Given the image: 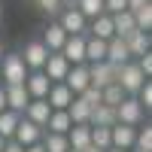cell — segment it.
Returning a JSON list of instances; mask_svg holds the SVG:
<instances>
[{"label": "cell", "instance_id": "32", "mask_svg": "<svg viewBox=\"0 0 152 152\" xmlns=\"http://www.w3.org/2000/svg\"><path fill=\"white\" fill-rule=\"evenodd\" d=\"M134 149L137 152H152V128H137V140H134Z\"/></svg>", "mask_w": 152, "mask_h": 152}, {"label": "cell", "instance_id": "34", "mask_svg": "<svg viewBox=\"0 0 152 152\" xmlns=\"http://www.w3.org/2000/svg\"><path fill=\"white\" fill-rule=\"evenodd\" d=\"M134 97H137V104H140L143 110H149V107H152V82H143V88H140Z\"/></svg>", "mask_w": 152, "mask_h": 152}, {"label": "cell", "instance_id": "4", "mask_svg": "<svg viewBox=\"0 0 152 152\" xmlns=\"http://www.w3.org/2000/svg\"><path fill=\"white\" fill-rule=\"evenodd\" d=\"M143 107L137 104V97H125L116 107V125H125V128H140L143 125Z\"/></svg>", "mask_w": 152, "mask_h": 152}, {"label": "cell", "instance_id": "36", "mask_svg": "<svg viewBox=\"0 0 152 152\" xmlns=\"http://www.w3.org/2000/svg\"><path fill=\"white\" fill-rule=\"evenodd\" d=\"M79 97H82V100H85V104L91 107V110H94V107H100V91H97V88H91V85H88Z\"/></svg>", "mask_w": 152, "mask_h": 152}, {"label": "cell", "instance_id": "42", "mask_svg": "<svg viewBox=\"0 0 152 152\" xmlns=\"http://www.w3.org/2000/svg\"><path fill=\"white\" fill-rule=\"evenodd\" d=\"M3 55H6V49H3V43H0V58H3Z\"/></svg>", "mask_w": 152, "mask_h": 152}, {"label": "cell", "instance_id": "12", "mask_svg": "<svg viewBox=\"0 0 152 152\" xmlns=\"http://www.w3.org/2000/svg\"><path fill=\"white\" fill-rule=\"evenodd\" d=\"M43 46H46V52L49 55H58L61 52V46L67 43V34L58 28V21H49V28L43 31V40H40Z\"/></svg>", "mask_w": 152, "mask_h": 152}, {"label": "cell", "instance_id": "46", "mask_svg": "<svg viewBox=\"0 0 152 152\" xmlns=\"http://www.w3.org/2000/svg\"><path fill=\"white\" fill-rule=\"evenodd\" d=\"M131 152H137V149H131Z\"/></svg>", "mask_w": 152, "mask_h": 152}, {"label": "cell", "instance_id": "33", "mask_svg": "<svg viewBox=\"0 0 152 152\" xmlns=\"http://www.w3.org/2000/svg\"><path fill=\"white\" fill-rule=\"evenodd\" d=\"M34 6L43 9V12H49V15H58V12L64 9V3H61V0H34Z\"/></svg>", "mask_w": 152, "mask_h": 152}, {"label": "cell", "instance_id": "16", "mask_svg": "<svg viewBox=\"0 0 152 152\" xmlns=\"http://www.w3.org/2000/svg\"><path fill=\"white\" fill-rule=\"evenodd\" d=\"M67 146L73 152H85L91 146V128H88V125H73L67 131Z\"/></svg>", "mask_w": 152, "mask_h": 152}, {"label": "cell", "instance_id": "2", "mask_svg": "<svg viewBox=\"0 0 152 152\" xmlns=\"http://www.w3.org/2000/svg\"><path fill=\"white\" fill-rule=\"evenodd\" d=\"M143 82H149V79L140 73V67H137L134 61H128V64H122V67L116 70V85L125 91V97H134V94L143 88Z\"/></svg>", "mask_w": 152, "mask_h": 152}, {"label": "cell", "instance_id": "39", "mask_svg": "<svg viewBox=\"0 0 152 152\" xmlns=\"http://www.w3.org/2000/svg\"><path fill=\"white\" fill-rule=\"evenodd\" d=\"M24 152H46V149H43V143H34V146H28V149H24Z\"/></svg>", "mask_w": 152, "mask_h": 152}, {"label": "cell", "instance_id": "11", "mask_svg": "<svg viewBox=\"0 0 152 152\" xmlns=\"http://www.w3.org/2000/svg\"><path fill=\"white\" fill-rule=\"evenodd\" d=\"M137 140V128H125V125H113L110 128V143L113 149H122V152H131Z\"/></svg>", "mask_w": 152, "mask_h": 152}, {"label": "cell", "instance_id": "26", "mask_svg": "<svg viewBox=\"0 0 152 152\" xmlns=\"http://www.w3.org/2000/svg\"><path fill=\"white\" fill-rule=\"evenodd\" d=\"M73 6L82 12L85 21H94L97 15H104V0H76Z\"/></svg>", "mask_w": 152, "mask_h": 152}, {"label": "cell", "instance_id": "15", "mask_svg": "<svg viewBox=\"0 0 152 152\" xmlns=\"http://www.w3.org/2000/svg\"><path fill=\"white\" fill-rule=\"evenodd\" d=\"M21 116L28 119V122H34L37 128H43V131H46V122H49V116H52V110H49L46 100H31V104L24 107Z\"/></svg>", "mask_w": 152, "mask_h": 152}, {"label": "cell", "instance_id": "1", "mask_svg": "<svg viewBox=\"0 0 152 152\" xmlns=\"http://www.w3.org/2000/svg\"><path fill=\"white\" fill-rule=\"evenodd\" d=\"M28 79V67H24V61L18 52H6L0 58V82L3 85H24Z\"/></svg>", "mask_w": 152, "mask_h": 152}, {"label": "cell", "instance_id": "5", "mask_svg": "<svg viewBox=\"0 0 152 152\" xmlns=\"http://www.w3.org/2000/svg\"><path fill=\"white\" fill-rule=\"evenodd\" d=\"M18 55H21V61H24V67H28V73H37V70H43L46 58H49L46 46H43L40 40H28V43H24V49H21Z\"/></svg>", "mask_w": 152, "mask_h": 152}, {"label": "cell", "instance_id": "40", "mask_svg": "<svg viewBox=\"0 0 152 152\" xmlns=\"http://www.w3.org/2000/svg\"><path fill=\"white\" fill-rule=\"evenodd\" d=\"M6 110V94H3V85H0V113Z\"/></svg>", "mask_w": 152, "mask_h": 152}, {"label": "cell", "instance_id": "22", "mask_svg": "<svg viewBox=\"0 0 152 152\" xmlns=\"http://www.w3.org/2000/svg\"><path fill=\"white\" fill-rule=\"evenodd\" d=\"M116 125V110L113 107H94L91 110V119H88V128H113Z\"/></svg>", "mask_w": 152, "mask_h": 152}, {"label": "cell", "instance_id": "44", "mask_svg": "<svg viewBox=\"0 0 152 152\" xmlns=\"http://www.w3.org/2000/svg\"><path fill=\"white\" fill-rule=\"evenodd\" d=\"M85 152H100V149H94V146H88V149H85Z\"/></svg>", "mask_w": 152, "mask_h": 152}, {"label": "cell", "instance_id": "10", "mask_svg": "<svg viewBox=\"0 0 152 152\" xmlns=\"http://www.w3.org/2000/svg\"><path fill=\"white\" fill-rule=\"evenodd\" d=\"M49 88H52V82L46 79V73H43V70L28 73V79H24V91H28V97H31V100H46Z\"/></svg>", "mask_w": 152, "mask_h": 152}, {"label": "cell", "instance_id": "23", "mask_svg": "<svg viewBox=\"0 0 152 152\" xmlns=\"http://www.w3.org/2000/svg\"><path fill=\"white\" fill-rule=\"evenodd\" d=\"M73 128V122L67 116V110H61V113H52L46 122V134H61V137H67V131Z\"/></svg>", "mask_w": 152, "mask_h": 152}, {"label": "cell", "instance_id": "13", "mask_svg": "<svg viewBox=\"0 0 152 152\" xmlns=\"http://www.w3.org/2000/svg\"><path fill=\"white\" fill-rule=\"evenodd\" d=\"M67 70H70V64H67V61L61 58V55H49V58H46V64H43V73H46V79L52 82V85L64 82Z\"/></svg>", "mask_w": 152, "mask_h": 152}, {"label": "cell", "instance_id": "47", "mask_svg": "<svg viewBox=\"0 0 152 152\" xmlns=\"http://www.w3.org/2000/svg\"><path fill=\"white\" fill-rule=\"evenodd\" d=\"M70 152H73V149H70Z\"/></svg>", "mask_w": 152, "mask_h": 152}, {"label": "cell", "instance_id": "43", "mask_svg": "<svg viewBox=\"0 0 152 152\" xmlns=\"http://www.w3.org/2000/svg\"><path fill=\"white\" fill-rule=\"evenodd\" d=\"M3 146H6V140H3V137H0V152H3Z\"/></svg>", "mask_w": 152, "mask_h": 152}, {"label": "cell", "instance_id": "31", "mask_svg": "<svg viewBox=\"0 0 152 152\" xmlns=\"http://www.w3.org/2000/svg\"><path fill=\"white\" fill-rule=\"evenodd\" d=\"M91 146L100 149V152L113 149V143H110V128H91Z\"/></svg>", "mask_w": 152, "mask_h": 152}, {"label": "cell", "instance_id": "24", "mask_svg": "<svg viewBox=\"0 0 152 152\" xmlns=\"http://www.w3.org/2000/svg\"><path fill=\"white\" fill-rule=\"evenodd\" d=\"M67 116H70L73 125H88V119H91V107H88L82 97H73L70 107H67Z\"/></svg>", "mask_w": 152, "mask_h": 152}, {"label": "cell", "instance_id": "3", "mask_svg": "<svg viewBox=\"0 0 152 152\" xmlns=\"http://www.w3.org/2000/svg\"><path fill=\"white\" fill-rule=\"evenodd\" d=\"M55 21H58V28L64 31L67 37H85L88 34V21L82 18V12L76 9V6H64V9L58 12Z\"/></svg>", "mask_w": 152, "mask_h": 152}, {"label": "cell", "instance_id": "45", "mask_svg": "<svg viewBox=\"0 0 152 152\" xmlns=\"http://www.w3.org/2000/svg\"><path fill=\"white\" fill-rule=\"evenodd\" d=\"M0 21H3V6H0Z\"/></svg>", "mask_w": 152, "mask_h": 152}, {"label": "cell", "instance_id": "17", "mask_svg": "<svg viewBox=\"0 0 152 152\" xmlns=\"http://www.w3.org/2000/svg\"><path fill=\"white\" fill-rule=\"evenodd\" d=\"M70 100H73V94L67 91V85H52L49 88V94H46V104H49V110L52 113H61V110H67L70 107Z\"/></svg>", "mask_w": 152, "mask_h": 152}, {"label": "cell", "instance_id": "21", "mask_svg": "<svg viewBox=\"0 0 152 152\" xmlns=\"http://www.w3.org/2000/svg\"><path fill=\"white\" fill-rule=\"evenodd\" d=\"M110 18H113V34H116L119 40H128V37L137 31V24H134V15H131L128 9H125V12H119V15H110Z\"/></svg>", "mask_w": 152, "mask_h": 152}, {"label": "cell", "instance_id": "30", "mask_svg": "<svg viewBox=\"0 0 152 152\" xmlns=\"http://www.w3.org/2000/svg\"><path fill=\"white\" fill-rule=\"evenodd\" d=\"M134 15V24H137V31H152V3H146V6H140L137 12H131Z\"/></svg>", "mask_w": 152, "mask_h": 152}, {"label": "cell", "instance_id": "29", "mask_svg": "<svg viewBox=\"0 0 152 152\" xmlns=\"http://www.w3.org/2000/svg\"><path fill=\"white\" fill-rule=\"evenodd\" d=\"M122 100H125V91H122L116 82H113V85H107L104 91H100V104H104V107H113V110H116Z\"/></svg>", "mask_w": 152, "mask_h": 152}, {"label": "cell", "instance_id": "37", "mask_svg": "<svg viewBox=\"0 0 152 152\" xmlns=\"http://www.w3.org/2000/svg\"><path fill=\"white\" fill-rule=\"evenodd\" d=\"M146 3H149V0H128V12H137V9L146 6Z\"/></svg>", "mask_w": 152, "mask_h": 152}, {"label": "cell", "instance_id": "41", "mask_svg": "<svg viewBox=\"0 0 152 152\" xmlns=\"http://www.w3.org/2000/svg\"><path fill=\"white\" fill-rule=\"evenodd\" d=\"M61 3H64V6H73V3H76V0H61Z\"/></svg>", "mask_w": 152, "mask_h": 152}, {"label": "cell", "instance_id": "9", "mask_svg": "<svg viewBox=\"0 0 152 152\" xmlns=\"http://www.w3.org/2000/svg\"><path fill=\"white\" fill-rule=\"evenodd\" d=\"M61 85H67V91H70L73 97H79V94L85 91V88L91 85V82H88V64L70 67V70H67V76H64V82H61Z\"/></svg>", "mask_w": 152, "mask_h": 152}, {"label": "cell", "instance_id": "19", "mask_svg": "<svg viewBox=\"0 0 152 152\" xmlns=\"http://www.w3.org/2000/svg\"><path fill=\"white\" fill-rule=\"evenodd\" d=\"M85 37H94V40L110 43L113 37H116V34H113V18L107 15V12H104V15H97V18L91 21V28H88V34H85Z\"/></svg>", "mask_w": 152, "mask_h": 152}, {"label": "cell", "instance_id": "27", "mask_svg": "<svg viewBox=\"0 0 152 152\" xmlns=\"http://www.w3.org/2000/svg\"><path fill=\"white\" fill-rule=\"evenodd\" d=\"M18 113H12V110H3L0 113V137L3 140H12V134H15V128H18Z\"/></svg>", "mask_w": 152, "mask_h": 152}, {"label": "cell", "instance_id": "35", "mask_svg": "<svg viewBox=\"0 0 152 152\" xmlns=\"http://www.w3.org/2000/svg\"><path fill=\"white\" fill-rule=\"evenodd\" d=\"M128 9V0H104V12L107 15H119Z\"/></svg>", "mask_w": 152, "mask_h": 152}, {"label": "cell", "instance_id": "25", "mask_svg": "<svg viewBox=\"0 0 152 152\" xmlns=\"http://www.w3.org/2000/svg\"><path fill=\"white\" fill-rule=\"evenodd\" d=\"M97 61H107V43L85 37V64H97Z\"/></svg>", "mask_w": 152, "mask_h": 152}, {"label": "cell", "instance_id": "20", "mask_svg": "<svg viewBox=\"0 0 152 152\" xmlns=\"http://www.w3.org/2000/svg\"><path fill=\"white\" fill-rule=\"evenodd\" d=\"M125 46H128V55H131V61H134V58H140V55L149 52L152 40H149V34H146V31H134L128 40H125Z\"/></svg>", "mask_w": 152, "mask_h": 152}, {"label": "cell", "instance_id": "18", "mask_svg": "<svg viewBox=\"0 0 152 152\" xmlns=\"http://www.w3.org/2000/svg\"><path fill=\"white\" fill-rule=\"evenodd\" d=\"M128 61H131V55H128V46H125V40L113 37V40L107 43V64L122 67V64H128Z\"/></svg>", "mask_w": 152, "mask_h": 152}, {"label": "cell", "instance_id": "7", "mask_svg": "<svg viewBox=\"0 0 152 152\" xmlns=\"http://www.w3.org/2000/svg\"><path fill=\"white\" fill-rule=\"evenodd\" d=\"M43 140V128H37L34 122H28V119H18V128H15V134H12V143H18L21 149H28V146H34V143H40Z\"/></svg>", "mask_w": 152, "mask_h": 152}, {"label": "cell", "instance_id": "6", "mask_svg": "<svg viewBox=\"0 0 152 152\" xmlns=\"http://www.w3.org/2000/svg\"><path fill=\"white\" fill-rule=\"evenodd\" d=\"M116 70H119V67L107 64V61H97V64H88V82H91V88H97V91H104L107 85H113V82H116Z\"/></svg>", "mask_w": 152, "mask_h": 152}, {"label": "cell", "instance_id": "14", "mask_svg": "<svg viewBox=\"0 0 152 152\" xmlns=\"http://www.w3.org/2000/svg\"><path fill=\"white\" fill-rule=\"evenodd\" d=\"M3 94H6V110H12V113H24V107L31 104V97H28V91H24V85H3Z\"/></svg>", "mask_w": 152, "mask_h": 152}, {"label": "cell", "instance_id": "38", "mask_svg": "<svg viewBox=\"0 0 152 152\" xmlns=\"http://www.w3.org/2000/svg\"><path fill=\"white\" fill-rule=\"evenodd\" d=\"M3 152H24L18 143H12V140H6V146H3Z\"/></svg>", "mask_w": 152, "mask_h": 152}, {"label": "cell", "instance_id": "28", "mask_svg": "<svg viewBox=\"0 0 152 152\" xmlns=\"http://www.w3.org/2000/svg\"><path fill=\"white\" fill-rule=\"evenodd\" d=\"M43 149L46 152H70V146H67V137H61V134H46L43 131Z\"/></svg>", "mask_w": 152, "mask_h": 152}, {"label": "cell", "instance_id": "8", "mask_svg": "<svg viewBox=\"0 0 152 152\" xmlns=\"http://www.w3.org/2000/svg\"><path fill=\"white\" fill-rule=\"evenodd\" d=\"M61 58L67 61L70 67H79L85 64V37H67V43L61 46Z\"/></svg>", "mask_w": 152, "mask_h": 152}]
</instances>
